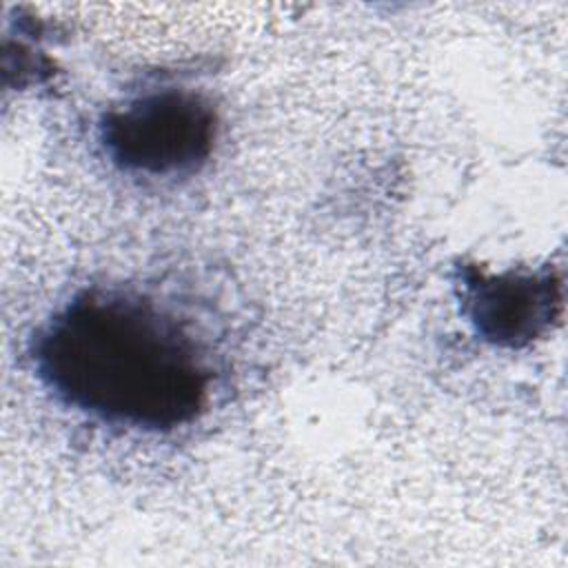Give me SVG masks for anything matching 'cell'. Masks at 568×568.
<instances>
[{"label":"cell","mask_w":568,"mask_h":568,"mask_svg":"<svg viewBox=\"0 0 568 568\" xmlns=\"http://www.w3.org/2000/svg\"><path fill=\"white\" fill-rule=\"evenodd\" d=\"M40 382L104 424L173 430L209 402L213 371L195 337L144 295L89 288L47 320L31 344Z\"/></svg>","instance_id":"cell-1"},{"label":"cell","mask_w":568,"mask_h":568,"mask_svg":"<svg viewBox=\"0 0 568 568\" xmlns=\"http://www.w3.org/2000/svg\"><path fill=\"white\" fill-rule=\"evenodd\" d=\"M98 138L106 158L126 173L189 175L213 153L217 115L195 91L160 89L109 109Z\"/></svg>","instance_id":"cell-2"},{"label":"cell","mask_w":568,"mask_h":568,"mask_svg":"<svg viewBox=\"0 0 568 568\" xmlns=\"http://www.w3.org/2000/svg\"><path fill=\"white\" fill-rule=\"evenodd\" d=\"M462 313L493 346L524 348L544 337L561 313V280L550 268L486 273L473 264L457 268Z\"/></svg>","instance_id":"cell-3"}]
</instances>
